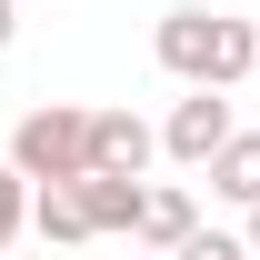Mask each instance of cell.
Instances as JSON below:
<instances>
[{"label": "cell", "mask_w": 260, "mask_h": 260, "mask_svg": "<svg viewBox=\"0 0 260 260\" xmlns=\"http://www.w3.org/2000/svg\"><path fill=\"white\" fill-rule=\"evenodd\" d=\"M160 70L180 90H240L260 70V20H230V10H170L160 30H150Z\"/></svg>", "instance_id": "obj_1"}, {"label": "cell", "mask_w": 260, "mask_h": 260, "mask_svg": "<svg viewBox=\"0 0 260 260\" xmlns=\"http://www.w3.org/2000/svg\"><path fill=\"white\" fill-rule=\"evenodd\" d=\"M10 170H20L30 190H50V180H80V170H90V110H70V100H40V110H20V130H10Z\"/></svg>", "instance_id": "obj_2"}, {"label": "cell", "mask_w": 260, "mask_h": 260, "mask_svg": "<svg viewBox=\"0 0 260 260\" xmlns=\"http://www.w3.org/2000/svg\"><path fill=\"white\" fill-rule=\"evenodd\" d=\"M230 130H240V120H230V90H180L170 120H160V150H170L180 170H210V150H220Z\"/></svg>", "instance_id": "obj_3"}, {"label": "cell", "mask_w": 260, "mask_h": 260, "mask_svg": "<svg viewBox=\"0 0 260 260\" xmlns=\"http://www.w3.org/2000/svg\"><path fill=\"white\" fill-rule=\"evenodd\" d=\"M150 160H160V130L140 120V110H90V170H110V180H150Z\"/></svg>", "instance_id": "obj_4"}, {"label": "cell", "mask_w": 260, "mask_h": 260, "mask_svg": "<svg viewBox=\"0 0 260 260\" xmlns=\"http://www.w3.org/2000/svg\"><path fill=\"white\" fill-rule=\"evenodd\" d=\"M200 230V200L170 190V180H140V210H130V240H150V250H180Z\"/></svg>", "instance_id": "obj_5"}, {"label": "cell", "mask_w": 260, "mask_h": 260, "mask_svg": "<svg viewBox=\"0 0 260 260\" xmlns=\"http://www.w3.org/2000/svg\"><path fill=\"white\" fill-rule=\"evenodd\" d=\"M60 190H70V210H80L90 240L130 230V210H140V180H110V170H80V180H60Z\"/></svg>", "instance_id": "obj_6"}, {"label": "cell", "mask_w": 260, "mask_h": 260, "mask_svg": "<svg viewBox=\"0 0 260 260\" xmlns=\"http://www.w3.org/2000/svg\"><path fill=\"white\" fill-rule=\"evenodd\" d=\"M210 190H220L230 210H250V200H260V130H230L220 150H210Z\"/></svg>", "instance_id": "obj_7"}, {"label": "cell", "mask_w": 260, "mask_h": 260, "mask_svg": "<svg viewBox=\"0 0 260 260\" xmlns=\"http://www.w3.org/2000/svg\"><path fill=\"white\" fill-rule=\"evenodd\" d=\"M30 230H40V240H90V230H80V210H70V190H60V180H50V190H30Z\"/></svg>", "instance_id": "obj_8"}, {"label": "cell", "mask_w": 260, "mask_h": 260, "mask_svg": "<svg viewBox=\"0 0 260 260\" xmlns=\"http://www.w3.org/2000/svg\"><path fill=\"white\" fill-rule=\"evenodd\" d=\"M20 230H30V180H20V170L0 160V250H10Z\"/></svg>", "instance_id": "obj_9"}, {"label": "cell", "mask_w": 260, "mask_h": 260, "mask_svg": "<svg viewBox=\"0 0 260 260\" xmlns=\"http://www.w3.org/2000/svg\"><path fill=\"white\" fill-rule=\"evenodd\" d=\"M170 260H250V250H240V230H190Z\"/></svg>", "instance_id": "obj_10"}, {"label": "cell", "mask_w": 260, "mask_h": 260, "mask_svg": "<svg viewBox=\"0 0 260 260\" xmlns=\"http://www.w3.org/2000/svg\"><path fill=\"white\" fill-rule=\"evenodd\" d=\"M240 250L260 260V200H250V210H240Z\"/></svg>", "instance_id": "obj_11"}, {"label": "cell", "mask_w": 260, "mask_h": 260, "mask_svg": "<svg viewBox=\"0 0 260 260\" xmlns=\"http://www.w3.org/2000/svg\"><path fill=\"white\" fill-rule=\"evenodd\" d=\"M10 40H20V10H10V0H0V50H10Z\"/></svg>", "instance_id": "obj_12"}]
</instances>
